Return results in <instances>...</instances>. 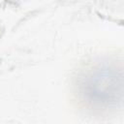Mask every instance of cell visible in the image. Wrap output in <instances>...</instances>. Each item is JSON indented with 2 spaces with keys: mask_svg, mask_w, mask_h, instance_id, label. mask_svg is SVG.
<instances>
[{
  "mask_svg": "<svg viewBox=\"0 0 124 124\" xmlns=\"http://www.w3.org/2000/svg\"><path fill=\"white\" fill-rule=\"evenodd\" d=\"M123 73L111 63H101L89 69L78 82L83 101L99 109L114 108L123 102Z\"/></svg>",
  "mask_w": 124,
  "mask_h": 124,
  "instance_id": "obj_1",
  "label": "cell"
}]
</instances>
